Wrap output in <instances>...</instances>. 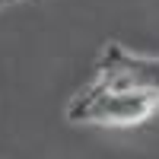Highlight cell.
Listing matches in <instances>:
<instances>
[{
    "label": "cell",
    "mask_w": 159,
    "mask_h": 159,
    "mask_svg": "<svg viewBox=\"0 0 159 159\" xmlns=\"http://www.w3.org/2000/svg\"><path fill=\"white\" fill-rule=\"evenodd\" d=\"M156 108H159V92L92 83L70 99L67 121L102 124V127H130V124H140L147 118H153Z\"/></svg>",
    "instance_id": "cell-1"
},
{
    "label": "cell",
    "mask_w": 159,
    "mask_h": 159,
    "mask_svg": "<svg viewBox=\"0 0 159 159\" xmlns=\"http://www.w3.org/2000/svg\"><path fill=\"white\" fill-rule=\"evenodd\" d=\"M96 83L124 86V89H150L159 92V57L134 54L124 45L108 42L96 61Z\"/></svg>",
    "instance_id": "cell-2"
},
{
    "label": "cell",
    "mask_w": 159,
    "mask_h": 159,
    "mask_svg": "<svg viewBox=\"0 0 159 159\" xmlns=\"http://www.w3.org/2000/svg\"><path fill=\"white\" fill-rule=\"evenodd\" d=\"M10 3H19V0H0V10H3V7H10Z\"/></svg>",
    "instance_id": "cell-3"
},
{
    "label": "cell",
    "mask_w": 159,
    "mask_h": 159,
    "mask_svg": "<svg viewBox=\"0 0 159 159\" xmlns=\"http://www.w3.org/2000/svg\"><path fill=\"white\" fill-rule=\"evenodd\" d=\"M156 115H159V108H156Z\"/></svg>",
    "instance_id": "cell-4"
}]
</instances>
